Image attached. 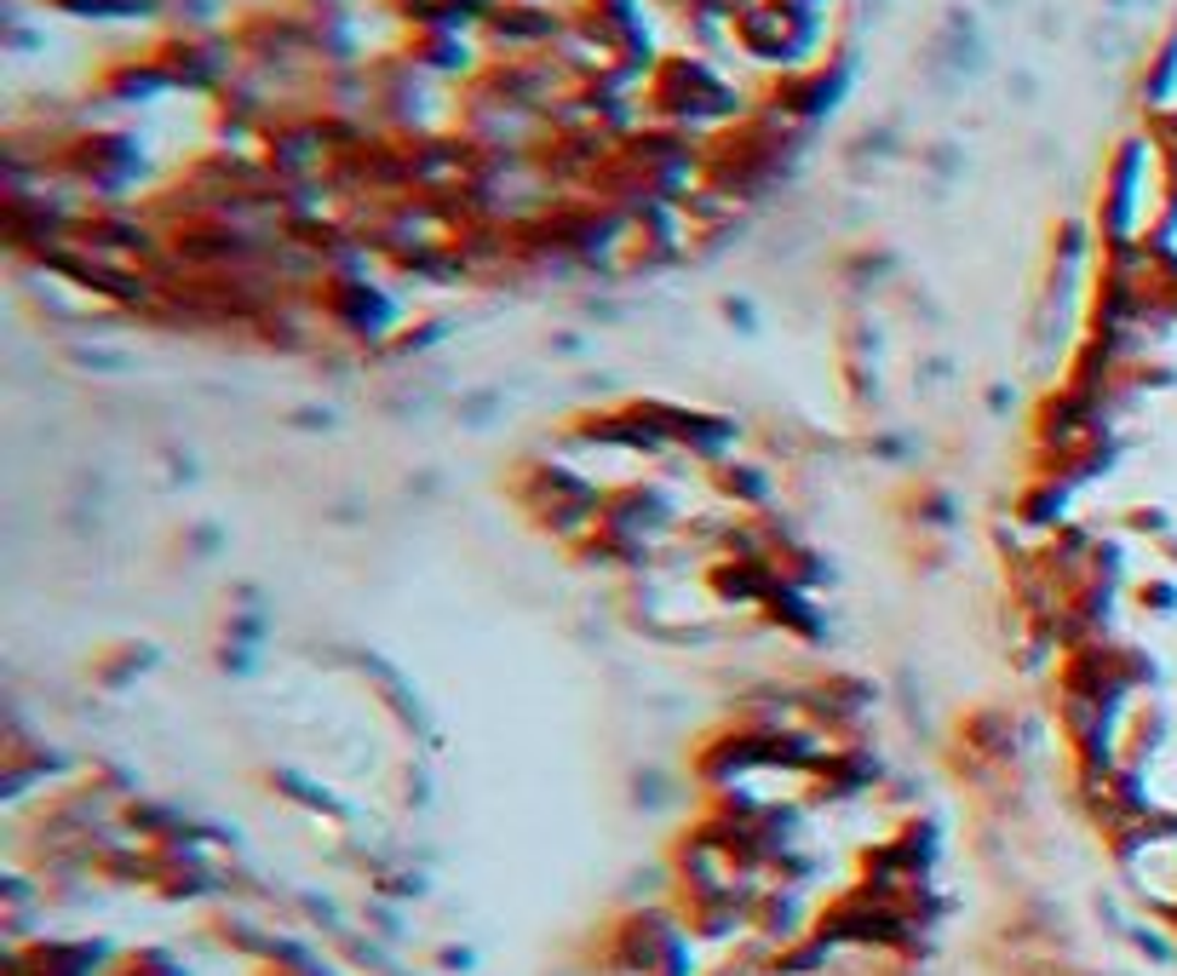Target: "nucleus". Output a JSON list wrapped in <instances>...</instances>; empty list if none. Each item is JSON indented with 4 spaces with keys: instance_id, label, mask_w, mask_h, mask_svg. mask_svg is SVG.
I'll return each mask as SVG.
<instances>
[{
    "instance_id": "nucleus-1",
    "label": "nucleus",
    "mask_w": 1177,
    "mask_h": 976,
    "mask_svg": "<svg viewBox=\"0 0 1177 976\" xmlns=\"http://www.w3.org/2000/svg\"><path fill=\"white\" fill-rule=\"evenodd\" d=\"M1177 86V30L1166 35V47L1154 52V70L1143 75V98L1154 104V109H1166V93Z\"/></svg>"
},
{
    "instance_id": "nucleus-2",
    "label": "nucleus",
    "mask_w": 1177,
    "mask_h": 976,
    "mask_svg": "<svg viewBox=\"0 0 1177 976\" xmlns=\"http://www.w3.org/2000/svg\"><path fill=\"white\" fill-rule=\"evenodd\" d=\"M993 7H1000V0H993Z\"/></svg>"
}]
</instances>
